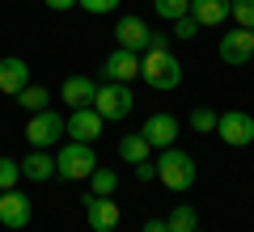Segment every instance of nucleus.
<instances>
[{"label":"nucleus","instance_id":"1","mask_svg":"<svg viewBox=\"0 0 254 232\" xmlns=\"http://www.w3.org/2000/svg\"><path fill=\"white\" fill-rule=\"evenodd\" d=\"M157 178L174 194L190 190L195 186V156H187L182 148H161V156H157Z\"/></svg>","mask_w":254,"mask_h":232},{"label":"nucleus","instance_id":"2","mask_svg":"<svg viewBox=\"0 0 254 232\" xmlns=\"http://www.w3.org/2000/svg\"><path fill=\"white\" fill-rule=\"evenodd\" d=\"M140 76L148 81V89L157 93H170L182 85V63L174 51H148L144 59H140Z\"/></svg>","mask_w":254,"mask_h":232},{"label":"nucleus","instance_id":"3","mask_svg":"<svg viewBox=\"0 0 254 232\" xmlns=\"http://www.w3.org/2000/svg\"><path fill=\"white\" fill-rule=\"evenodd\" d=\"M93 169H98V152H93V143L68 139L60 148V156H55V178H60V182H85Z\"/></svg>","mask_w":254,"mask_h":232},{"label":"nucleus","instance_id":"4","mask_svg":"<svg viewBox=\"0 0 254 232\" xmlns=\"http://www.w3.org/2000/svg\"><path fill=\"white\" fill-rule=\"evenodd\" d=\"M136 97H131V85H115V81H102L98 93H93V110H98L106 123H119V118L131 114Z\"/></svg>","mask_w":254,"mask_h":232},{"label":"nucleus","instance_id":"5","mask_svg":"<svg viewBox=\"0 0 254 232\" xmlns=\"http://www.w3.org/2000/svg\"><path fill=\"white\" fill-rule=\"evenodd\" d=\"M60 135H68V118H60L55 110H38L26 127V139L34 148H51V143H60Z\"/></svg>","mask_w":254,"mask_h":232},{"label":"nucleus","instance_id":"6","mask_svg":"<svg viewBox=\"0 0 254 232\" xmlns=\"http://www.w3.org/2000/svg\"><path fill=\"white\" fill-rule=\"evenodd\" d=\"M216 135L229 148H246V143L254 139V118L242 114V110H225V114L216 118Z\"/></svg>","mask_w":254,"mask_h":232},{"label":"nucleus","instance_id":"7","mask_svg":"<svg viewBox=\"0 0 254 232\" xmlns=\"http://www.w3.org/2000/svg\"><path fill=\"white\" fill-rule=\"evenodd\" d=\"M140 76V59H136V51H110L106 59H102V81H115V85H131Z\"/></svg>","mask_w":254,"mask_h":232},{"label":"nucleus","instance_id":"8","mask_svg":"<svg viewBox=\"0 0 254 232\" xmlns=\"http://www.w3.org/2000/svg\"><path fill=\"white\" fill-rule=\"evenodd\" d=\"M85 220H89L93 232H115L119 220H123V211H119L115 198H98V194H89V198H85Z\"/></svg>","mask_w":254,"mask_h":232},{"label":"nucleus","instance_id":"9","mask_svg":"<svg viewBox=\"0 0 254 232\" xmlns=\"http://www.w3.org/2000/svg\"><path fill=\"white\" fill-rule=\"evenodd\" d=\"M220 59L225 63H250L254 59V30H229L225 38H220Z\"/></svg>","mask_w":254,"mask_h":232},{"label":"nucleus","instance_id":"10","mask_svg":"<svg viewBox=\"0 0 254 232\" xmlns=\"http://www.w3.org/2000/svg\"><path fill=\"white\" fill-rule=\"evenodd\" d=\"M30 198L26 194H17V190H0V224H4V228H26L30 224Z\"/></svg>","mask_w":254,"mask_h":232},{"label":"nucleus","instance_id":"11","mask_svg":"<svg viewBox=\"0 0 254 232\" xmlns=\"http://www.w3.org/2000/svg\"><path fill=\"white\" fill-rule=\"evenodd\" d=\"M102 127H106V118H102L93 106L72 110V118H68V135H72L76 143H93V139L102 135Z\"/></svg>","mask_w":254,"mask_h":232},{"label":"nucleus","instance_id":"12","mask_svg":"<svg viewBox=\"0 0 254 232\" xmlns=\"http://www.w3.org/2000/svg\"><path fill=\"white\" fill-rule=\"evenodd\" d=\"M26 85H30V68H26V59H17V55H4V59H0V93H4V97H17Z\"/></svg>","mask_w":254,"mask_h":232},{"label":"nucleus","instance_id":"13","mask_svg":"<svg viewBox=\"0 0 254 232\" xmlns=\"http://www.w3.org/2000/svg\"><path fill=\"white\" fill-rule=\"evenodd\" d=\"M140 135H144L153 148H174V139H178V118L174 114H153V118H144Z\"/></svg>","mask_w":254,"mask_h":232},{"label":"nucleus","instance_id":"14","mask_svg":"<svg viewBox=\"0 0 254 232\" xmlns=\"http://www.w3.org/2000/svg\"><path fill=\"white\" fill-rule=\"evenodd\" d=\"M115 38H119L123 51H148L153 30H148V21H140V17H123V21L115 26Z\"/></svg>","mask_w":254,"mask_h":232},{"label":"nucleus","instance_id":"15","mask_svg":"<svg viewBox=\"0 0 254 232\" xmlns=\"http://www.w3.org/2000/svg\"><path fill=\"white\" fill-rule=\"evenodd\" d=\"M93 93H98V85H93L89 76H68L64 89H60V97L68 101L72 110H85V106H93Z\"/></svg>","mask_w":254,"mask_h":232},{"label":"nucleus","instance_id":"16","mask_svg":"<svg viewBox=\"0 0 254 232\" xmlns=\"http://www.w3.org/2000/svg\"><path fill=\"white\" fill-rule=\"evenodd\" d=\"M21 178L26 182H51L55 178V156L47 148H34L26 161H21Z\"/></svg>","mask_w":254,"mask_h":232},{"label":"nucleus","instance_id":"17","mask_svg":"<svg viewBox=\"0 0 254 232\" xmlns=\"http://www.w3.org/2000/svg\"><path fill=\"white\" fill-rule=\"evenodd\" d=\"M190 17L199 26H225L229 21V0H190Z\"/></svg>","mask_w":254,"mask_h":232},{"label":"nucleus","instance_id":"18","mask_svg":"<svg viewBox=\"0 0 254 232\" xmlns=\"http://www.w3.org/2000/svg\"><path fill=\"white\" fill-rule=\"evenodd\" d=\"M148 152H153V143H148L144 135H123V139H119V156H123L127 165H140V161H153V156H148Z\"/></svg>","mask_w":254,"mask_h":232},{"label":"nucleus","instance_id":"19","mask_svg":"<svg viewBox=\"0 0 254 232\" xmlns=\"http://www.w3.org/2000/svg\"><path fill=\"white\" fill-rule=\"evenodd\" d=\"M47 101H51V93H47V85H34V81H30L26 89L17 93V106H21V110H30V114H38V110H47Z\"/></svg>","mask_w":254,"mask_h":232},{"label":"nucleus","instance_id":"20","mask_svg":"<svg viewBox=\"0 0 254 232\" xmlns=\"http://www.w3.org/2000/svg\"><path fill=\"white\" fill-rule=\"evenodd\" d=\"M165 224H170V232H195V228H199V215H195V207H190V203H178Z\"/></svg>","mask_w":254,"mask_h":232},{"label":"nucleus","instance_id":"21","mask_svg":"<svg viewBox=\"0 0 254 232\" xmlns=\"http://www.w3.org/2000/svg\"><path fill=\"white\" fill-rule=\"evenodd\" d=\"M89 194H98V198H115V190H119V178H115V173H110V169H102V165H98V169H93L89 173Z\"/></svg>","mask_w":254,"mask_h":232},{"label":"nucleus","instance_id":"22","mask_svg":"<svg viewBox=\"0 0 254 232\" xmlns=\"http://www.w3.org/2000/svg\"><path fill=\"white\" fill-rule=\"evenodd\" d=\"M17 182H21V161L0 156V190H17Z\"/></svg>","mask_w":254,"mask_h":232},{"label":"nucleus","instance_id":"23","mask_svg":"<svg viewBox=\"0 0 254 232\" xmlns=\"http://www.w3.org/2000/svg\"><path fill=\"white\" fill-rule=\"evenodd\" d=\"M229 17L242 30H254V0H229Z\"/></svg>","mask_w":254,"mask_h":232},{"label":"nucleus","instance_id":"24","mask_svg":"<svg viewBox=\"0 0 254 232\" xmlns=\"http://www.w3.org/2000/svg\"><path fill=\"white\" fill-rule=\"evenodd\" d=\"M153 9L161 13L165 21H178V17H187V13H190V0H153Z\"/></svg>","mask_w":254,"mask_h":232},{"label":"nucleus","instance_id":"25","mask_svg":"<svg viewBox=\"0 0 254 232\" xmlns=\"http://www.w3.org/2000/svg\"><path fill=\"white\" fill-rule=\"evenodd\" d=\"M216 110H208V106H195V110H190V127H195V131H203V135H212V131H216Z\"/></svg>","mask_w":254,"mask_h":232},{"label":"nucleus","instance_id":"26","mask_svg":"<svg viewBox=\"0 0 254 232\" xmlns=\"http://www.w3.org/2000/svg\"><path fill=\"white\" fill-rule=\"evenodd\" d=\"M195 30H199V21H195V17L187 13V17H178V21H174V34H170V38H195Z\"/></svg>","mask_w":254,"mask_h":232},{"label":"nucleus","instance_id":"27","mask_svg":"<svg viewBox=\"0 0 254 232\" xmlns=\"http://www.w3.org/2000/svg\"><path fill=\"white\" fill-rule=\"evenodd\" d=\"M85 13H115L119 9V0H76Z\"/></svg>","mask_w":254,"mask_h":232},{"label":"nucleus","instance_id":"28","mask_svg":"<svg viewBox=\"0 0 254 232\" xmlns=\"http://www.w3.org/2000/svg\"><path fill=\"white\" fill-rule=\"evenodd\" d=\"M136 178H140V182H153V178H157V161H140V165H136Z\"/></svg>","mask_w":254,"mask_h":232},{"label":"nucleus","instance_id":"29","mask_svg":"<svg viewBox=\"0 0 254 232\" xmlns=\"http://www.w3.org/2000/svg\"><path fill=\"white\" fill-rule=\"evenodd\" d=\"M148 51H170V34H153L148 38Z\"/></svg>","mask_w":254,"mask_h":232},{"label":"nucleus","instance_id":"30","mask_svg":"<svg viewBox=\"0 0 254 232\" xmlns=\"http://www.w3.org/2000/svg\"><path fill=\"white\" fill-rule=\"evenodd\" d=\"M47 9H55V13H68V9H76V0H43Z\"/></svg>","mask_w":254,"mask_h":232},{"label":"nucleus","instance_id":"31","mask_svg":"<svg viewBox=\"0 0 254 232\" xmlns=\"http://www.w3.org/2000/svg\"><path fill=\"white\" fill-rule=\"evenodd\" d=\"M144 232H170V224H165V220H148Z\"/></svg>","mask_w":254,"mask_h":232},{"label":"nucleus","instance_id":"32","mask_svg":"<svg viewBox=\"0 0 254 232\" xmlns=\"http://www.w3.org/2000/svg\"><path fill=\"white\" fill-rule=\"evenodd\" d=\"M250 63H254V59H250Z\"/></svg>","mask_w":254,"mask_h":232}]
</instances>
